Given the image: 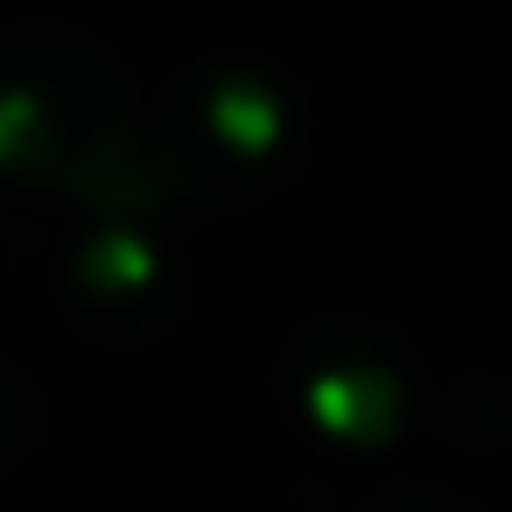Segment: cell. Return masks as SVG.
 Returning a JSON list of instances; mask_svg holds the SVG:
<instances>
[{"mask_svg":"<svg viewBox=\"0 0 512 512\" xmlns=\"http://www.w3.org/2000/svg\"><path fill=\"white\" fill-rule=\"evenodd\" d=\"M309 400H316V414H330L337 428H351L358 442H379L386 428H393V414H400V400L386 393V379H372V372H330V379H316L309 386Z\"/></svg>","mask_w":512,"mask_h":512,"instance_id":"obj_1","label":"cell"},{"mask_svg":"<svg viewBox=\"0 0 512 512\" xmlns=\"http://www.w3.org/2000/svg\"><path fill=\"white\" fill-rule=\"evenodd\" d=\"M386 512H428V505H386Z\"/></svg>","mask_w":512,"mask_h":512,"instance_id":"obj_2","label":"cell"}]
</instances>
